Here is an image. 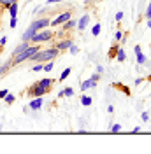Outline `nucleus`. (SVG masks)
<instances>
[{"label": "nucleus", "mask_w": 151, "mask_h": 154, "mask_svg": "<svg viewBox=\"0 0 151 154\" xmlns=\"http://www.w3.org/2000/svg\"><path fill=\"white\" fill-rule=\"evenodd\" d=\"M149 121H151V117H149Z\"/></svg>", "instance_id": "nucleus-41"}, {"label": "nucleus", "mask_w": 151, "mask_h": 154, "mask_svg": "<svg viewBox=\"0 0 151 154\" xmlns=\"http://www.w3.org/2000/svg\"><path fill=\"white\" fill-rule=\"evenodd\" d=\"M70 72H72V70H70V68H65V70H63V72H62V75H60V79H58V81H60V82H63V81H65L67 77L70 75Z\"/></svg>", "instance_id": "nucleus-18"}, {"label": "nucleus", "mask_w": 151, "mask_h": 154, "mask_svg": "<svg viewBox=\"0 0 151 154\" xmlns=\"http://www.w3.org/2000/svg\"><path fill=\"white\" fill-rule=\"evenodd\" d=\"M92 33H93L95 37H97V35L100 33V23H97V25L93 26V30H92Z\"/></svg>", "instance_id": "nucleus-26"}, {"label": "nucleus", "mask_w": 151, "mask_h": 154, "mask_svg": "<svg viewBox=\"0 0 151 154\" xmlns=\"http://www.w3.org/2000/svg\"><path fill=\"white\" fill-rule=\"evenodd\" d=\"M88 23H90V16H88V14L81 16L79 21H77V30H85L86 26H88Z\"/></svg>", "instance_id": "nucleus-9"}, {"label": "nucleus", "mask_w": 151, "mask_h": 154, "mask_svg": "<svg viewBox=\"0 0 151 154\" xmlns=\"http://www.w3.org/2000/svg\"><path fill=\"white\" fill-rule=\"evenodd\" d=\"M69 51H70V54H72V56H74V54H77V53H79V48H77V46H76V44H72V46H70V48H69Z\"/></svg>", "instance_id": "nucleus-25"}, {"label": "nucleus", "mask_w": 151, "mask_h": 154, "mask_svg": "<svg viewBox=\"0 0 151 154\" xmlns=\"http://www.w3.org/2000/svg\"><path fill=\"white\" fill-rule=\"evenodd\" d=\"M7 93H9L7 89H0V100H4V98H5V95H7Z\"/></svg>", "instance_id": "nucleus-34"}, {"label": "nucleus", "mask_w": 151, "mask_h": 154, "mask_svg": "<svg viewBox=\"0 0 151 154\" xmlns=\"http://www.w3.org/2000/svg\"><path fill=\"white\" fill-rule=\"evenodd\" d=\"M92 102H93V100H92V96H88V95H83V96H81V105L90 107V105H92Z\"/></svg>", "instance_id": "nucleus-16"}, {"label": "nucleus", "mask_w": 151, "mask_h": 154, "mask_svg": "<svg viewBox=\"0 0 151 154\" xmlns=\"http://www.w3.org/2000/svg\"><path fill=\"white\" fill-rule=\"evenodd\" d=\"M9 68H11V60L7 61V63H4V65L0 67V75H2V74H5V72H7Z\"/></svg>", "instance_id": "nucleus-20"}, {"label": "nucleus", "mask_w": 151, "mask_h": 154, "mask_svg": "<svg viewBox=\"0 0 151 154\" xmlns=\"http://www.w3.org/2000/svg\"><path fill=\"white\" fill-rule=\"evenodd\" d=\"M49 23H51V19H49V18H39V19H35V21L30 25L28 28L39 32V30H42V28H47V26H49Z\"/></svg>", "instance_id": "nucleus-5"}, {"label": "nucleus", "mask_w": 151, "mask_h": 154, "mask_svg": "<svg viewBox=\"0 0 151 154\" xmlns=\"http://www.w3.org/2000/svg\"><path fill=\"white\" fill-rule=\"evenodd\" d=\"M60 53H62V51H58L55 46L46 48V49H39L37 53L30 58V61H35V63H46V61H51V60L58 58L60 56Z\"/></svg>", "instance_id": "nucleus-2"}, {"label": "nucleus", "mask_w": 151, "mask_h": 154, "mask_svg": "<svg viewBox=\"0 0 151 154\" xmlns=\"http://www.w3.org/2000/svg\"><path fill=\"white\" fill-rule=\"evenodd\" d=\"M42 107V96H35L34 100H30V109L32 110H39Z\"/></svg>", "instance_id": "nucleus-8"}, {"label": "nucleus", "mask_w": 151, "mask_h": 154, "mask_svg": "<svg viewBox=\"0 0 151 154\" xmlns=\"http://www.w3.org/2000/svg\"><path fill=\"white\" fill-rule=\"evenodd\" d=\"M34 72H39V70H42V63H37V65H34V68H32Z\"/></svg>", "instance_id": "nucleus-35"}, {"label": "nucleus", "mask_w": 151, "mask_h": 154, "mask_svg": "<svg viewBox=\"0 0 151 154\" xmlns=\"http://www.w3.org/2000/svg\"><path fill=\"white\" fill-rule=\"evenodd\" d=\"M39 46H28L27 49H23L21 53H19L18 56L11 58V67H16V65H19V63H23V61H27V60H30V58L34 56L35 53L39 51Z\"/></svg>", "instance_id": "nucleus-3"}, {"label": "nucleus", "mask_w": 151, "mask_h": 154, "mask_svg": "<svg viewBox=\"0 0 151 154\" xmlns=\"http://www.w3.org/2000/svg\"><path fill=\"white\" fill-rule=\"evenodd\" d=\"M135 56H137V63H139V65H144V63H146V56H144L142 53H137Z\"/></svg>", "instance_id": "nucleus-21"}, {"label": "nucleus", "mask_w": 151, "mask_h": 154, "mask_svg": "<svg viewBox=\"0 0 151 154\" xmlns=\"http://www.w3.org/2000/svg\"><path fill=\"white\" fill-rule=\"evenodd\" d=\"M148 28H151V19H148Z\"/></svg>", "instance_id": "nucleus-39"}, {"label": "nucleus", "mask_w": 151, "mask_h": 154, "mask_svg": "<svg viewBox=\"0 0 151 154\" xmlns=\"http://www.w3.org/2000/svg\"><path fill=\"white\" fill-rule=\"evenodd\" d=\"M28 46H30V40H21V44H19L18 48L14 49V51H12V58H14V56H18L19 53H21L23 49H27Z\"/></svg>", "instance_id": "nucleus-10"}, {"label": "nucleus", "mask_w": 151, "mask_h": 154, "mask_svg": "<svg viewBox=\"0 0 151 154\" xmlns=\"http://www.w3.org/2000/svg\"><path fill=\"white\" fill-rule=\"evenodd\" d=\"M72 44H74V42H72V38H65V40H58L56 44H53V46H55L58 51H65V49H69Z\"/></svg>", "instance_id": "nucleus-7"}, {"label": "nucleus", "mask_w": 151, "mask_h": 154, "mask_svg": "<svg viewBox=\"0 0 151 154\" xmlns=\"http://www.w3.org/2000/svg\"><path fill=\"white\" fill-rule=\"evenodd\" d=\"M141 117H142V121H144V123H146V121H149V114H148V112H142Z\"/></svg>", "instance_id": "nucleus-30"}, {"label": "nucleus", "mask_w": 151, "mask_h": 154, "mask_svg": "<svg viewBox=\"0 0 151 154\" xmlns=\"http://www.w3.org/2000/svg\"><path fill=\"white\" fill-rule=\"evenodd\" d=\"M14 2H18V0H0V7H2V9H4V7L7 9L11 4H14Z\"/></svg>", "instance_id": "nucleus-19"}, {"label": "nucleus", "mask_w": 151, "mask_h": 154, "mask_svg": "<svg viewBox=\"0 0 151 154\" xmlns=\"http://www.w3.org/2000/svg\"><path fill=\"white\" fill-rule=\"evenodd\" d=\"M0 131H2V125H0Z\"/></svg>", "instance_id": "nucleus-40"}, {"label": "nucleus", "mask_w": 151, "mask_h": 154, "mask_svg": "<svg viewBox=\"0 0 151 154\" xmlns=\"http://www.w3.org/2000/svg\"><path fill=\"white\" fill-rule=\"evenodd\" d=\"M70 18H72V11H65V12H62L58 18L51 19V23H49V25H53V26H58V25H63L65 21H69Z\"/></svg>", "instance_id": "nucleus-6"}, {"label": "nucleus", "mask_w": 151, "mask_h": 154, "mask_svg": "<svg viewBox=\"0 0 151 154\" xmlns=\"http://www.w3.org/2000/svg\"><path fill=\"white\" fill-rule=\"evenodd\" d=\"M114 38H116V40H121V38H123V33L120 32V30H118V32L114 33Z\"/></svg>", "instance_id": "nucleus-33"}, {"label": "nucleus", "mask_w": 151, "mask_h": 154, "mask_svg": "<svg viewBox=\"0 0 151 154\" xmlns=\"http://www.w3.org/2000/svg\"><path fill=\"white\" fill-rule=\"evenodd\" d=\"M14 100H16V98H14V95H11V93H7V95H5V98H4V102H5L7 105H11Z\"/></svg>", "instance_id": "nucleus-22"}, {"label": "nucleus", "mask_w": 151, "mask_h": 154, "mask_svg": "<svg viewBox=\"0 0 151 154\" xmlns=\"http://www.w3.org/2000/svg\"><path fill=\"white\" fill-rule=\"evenodd\" d=\"M53 32L51 30H46V28H42V30H39L37 33L34 35V37L30 38V42L32 44H39V42H46V40H51L53 38Z\"/></svg>", "instance_id": "nucleus-4"}, {"label": "nucleus", "mask_w": 151, "mask_h": 154, "mask_svg": "<svg viewBox=\"0 0 151 154\" xmlns=\"http://www.w3.org/2000/svg\"><path fill=\"white\" fill-rule=\"evenodd\" d=\"M5 42H7V37H2V38H0V44H2V46H4Z\"/></svg>", "instance_id": "nucleus-38"}, {"label": "nucleus", "mask_w": 151, "mask_h": 154, "mask_svg": "<svg viewBox=\"0 0 151 154\" xmlns=\"http://www.w3.org/2000/svg\"><path fill=\"white\" fill-rule=\"evenodd\" d=\"M11 28H16V25H18V18H11Z\"/></svg>", "instance_id": "nucleus-29"}, {"label": "nucleus", "mask_w": 151, "mask_h": 154, "mask_svg": "<svg viewBox=\"0 0 151 154\" xmlns=\"http://www.w3.org/2000/svg\"><path fill=\"white\" fill-rule=\"evenodd\" d=\"M97 72L102 74V72H104V67H102V65H97Z\"/></svg>", "instance_id": "nucleus-37"}, {"label": "nucleus", "mask_w": 151, "mask_h": 154, "mask_svg": "<svg viewBox=\"0 0 151 154\" xmlns=\"http://www.w3.org/2000/svg\"><path fill=\"white\" fill-rule=\"evenodd\" d=\"M123 16H125V14H123L121 11H120V12H116V16H114V18H116V21H121Z\"/></svg>", "instance_id": "nucleus-32"}, {"label": "nucleus", "mask_w": 151, "mask_h": 154, "mask_svg": "<svg viewBox=\"0 0 151 154\" xmlns=\"http://www.w3.org/2000/svg\"><path fill=\"white\" fill-rule=\"evenodd\" d=\"M111 130H113L114 133H118V131L121 130V125H118V123H116V125H113V126H111Z\"/></svg>", "instance_id": "nucleus-28"}, {"label": "nucleus", "mask_w": 151, "mask_h": 154, "mask_svg": "<svg viewBox=\"0 0 151 154\" xmlns=\"http://www.w3.org/2000/svg\"><path fill=\"white\" fill-rule=\"evenodd\" d=\"M60 2H65V0H47L49 5H53V4H60Z\"/></svg>", "instance_id": "nucleus-36"}, {"label": "nucleus", "mask_w": 151, "mask_h": 154, "mask_svg": "<svg viewBox=\"0 0 151 154\" xmlns=\"http://www.w3.org/2000/svg\"><path fill=\"white\" fill-rule=\"evenodd\" d=\"M77 26V21H76L74 18H70L69 21H65L63 25H62V28H63V32H70V28H76Z\"/></svg>", "instance_id": "nucleus-11"}, {"label": "nucleus", "mask_w": 151, "mask_h": 154, "mask_svg": "<svg viewBox=\"0 0 151 154\" xmlns=\"http://www.w3.org/2000/svg\"><path fill=\"white\" fill-rule=\"evenodd\" d=\"M53 65H55L53 60H51V61H46V63H42V70H44V72H51V70H53Z\"/></svg>", "instance_id": "nucleus-17"}, {"label": "nucleus", "mask_w": 151, "mask_h": 154, "mask_svg": "<svg viewBox=\"0 0 151 154\" xmlns=\"http://www.w3.org/2000/svg\"><path fill=\"white\" fill-rule=\"evenodd\" d=\"M100 75H102V74H98V72H95L93 75L90 77V79H92V81H93V82H98V81H100Z\"/></svg>", "instance_id": "nucleus-27"}, {"label": "nucleus", "mask_w": 151, "mask_h": 154, "mask_svg": "<svg viewBox=\"0 0 151 154\" xmlns=\"http://www.w3.org/2000/svg\"><path fill=\"white\" fill-rule=\"evenodd\" d=\"M146 18L151 19V4H148V9H146Z\"/></svg>", "instance_id": "nucleus-31"}, {"label": "nucleus", "mask_w": 151, "mask_h": 154, "mask_svg": "<svg viewBox=\"0 0 151 154\" xmlns=\"http://www.w3.org/2000/svg\"><path fill=\"white\" fill-rule=\"evenodd\" d=\"M7 9H9V14H11V18H16V16H18V2H14V4H11L9 7H7Z\"/></svg>", "instance_id": "nucleus-14"}, {"label": "nucleus", "mask_w": 151, "mask_h": 154, "mask_svg": "<svg viewBox=\"0 0 151 154\" xmlns=\"http://www.w3.org/2000/svg\"><path fill=\"white\" fill-rule=\"evenodd\" d=\"M63 96H74V89L72 88H65L63 89Z\"/></svg>", "instance_id": "nucleus-24"}, {"label": "nucleus", "mask_w": 151, "mask_h": 154, "mask_svg": "<svg viewBox=\"0 0 151 154\" xmlns=\"http://www.w3.org/2000/svg\"><path fill=\"white\" fill-rule=\"evenodd\" d=\"M53 79H40V81H37L34 86H30L28 89H27V95L32 96V98H35V96H44L46 93H49L51 91V86H53Z\"/></svg>", "instance_id": "nucleus-1"}, {"label": "nucleus", "mask_w": 151, "mask_h": 154, "mask_svg": "<svg viewBox=\"0 0 151 154\" xmlns=\"http://www.w3.org/2000/svg\"><path fill=\"white\" fill-rule=\"evenodd\" d=\"M35 33H37L35 30H32V28H27V32H25V33L21 35V40H30V38L34 37Z\"/></svg>", "instance_id": "nucleus-15"}, {"label": "nucleus", "mask_w": 151, "mask_h": 154, "mask_svg": "<svg viewBox=\"0 0 151 154\" xmlns=\"http://www.w3.org/2000/svg\"><path fill=\"white\" fill-rule=\"evenodd\" d=\"M97 86V82H93L92 79H86V81H83L81 82V91H86V89H92V88Z\"/></svg>", "instance_id": "nucleus-12"}, {"label": "nucleus", "mask_w": 151, "mask_h": 154, "mask_svg": "<svg viewBox=\"0 0 151 154\" xmlns=\"http://www.w3.org/2000/svg\"><path fill=\"white\" fill-rule=\"evenodd\" d=\"M116 60H118L120 63L127 60V53H125V49H123L121 46H120V48H118V51H116Z\"/></svg>", "instance_id": "nucleus-13"}, {"label": "nucleus", "mask_w": 151, "mask_h": 154, "mask_svg": "<svg viewBox=\"0 0 151 154\" xmlns=\"http://www.w3.org/2000/svg\"><path fill=\"white\" fill-rule=\"evenodd\" d=\"M118 48H120V44H114L113 48H111V51H109V56H111V58L116 56V51H118Z\"/></svg>", "instance_id": "nucleus-23"}]
</instances>
